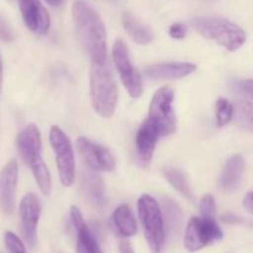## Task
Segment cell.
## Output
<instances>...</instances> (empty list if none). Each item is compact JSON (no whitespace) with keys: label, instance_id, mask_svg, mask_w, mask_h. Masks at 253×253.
Instances as JSON below:
<instances>
[{"label":"cell","instance_id":"27","mask_svg":"<svg viewBox=\"0 0 253 253\" xmlns=\"http://www.w3.org/2000/svg\"><path fill=\"white\" fill-rule=\"evenodd\" d=\"M200 216L215 217V199L211 194H207L200 200Z\"/></svg>","mask_w":253,"mask_h":253},{"label":"cell","instance_id":"13","mask_svg":"<svg viewBox=\"0 0 253 253\" xmlns=\"http://www.w3.org/2000/svg\"><path fill=\"white\" fill-rule=\"evenodd\" d=\"M19 167L11 160L0 170V208L6 215L12 214L15 208V193L17 187Z\"/></svg>","mask_w":253,"mask_h":253},{"label":"cell","instance_id":"31","mask_svg":"<svg viewBox=\"0 0 253 253\" xmlns=\"http://www.w3.org/2000/svg\"><path fill=\"white\" fill-rule=\"evenodd\" d=\"M221 219H222V221L229 222V224H239V222L242 221L241 217L237 216V215H234V214H226V215H224Z\"/></svg>","mask_w":253,"mask_h":253},{"label":"cell","instance_id":"23","mask_svg":"<svg viewBox=\"0 0 253 253\" xmlns=\"http://www.w3.org/2000/svg\"><path fill=\"white\" fill-rule=\"evenodd\" d=\"M241 127L252 131L253 127V105L250 99H237L234 105V116Z\"/></svg>","mask_w":253,"mask_h":253},{"label":"cell","instance_id":"5","mask_svg":"<svg viewBox=\"0 0 253 253\" xmlns=\"http://www.w3.org/2000/svg\"><path fill=\"white\" fill-rule=\"evenodd\" d=\"M137 211L151 251L152 253H162L166 241V231L160 204L150 194H143L137 202Z\"/></svg>","mask_w":253,"mask_h":253},{"label":"cell","instance_id":"6","mask_svg":"<svg viewBox=\"0 0 253 253\" xmlns=\"http://www.w3.org/2000/svg\"><path fill=\"white\" fill-rule=\"evenodd\" d=\"M173 100L174 91L170 86L158 89L151 100L147 121L158 131L161 137L172 135L177 127Z\"/></svg>","mask_w":253,"mask_h":253},{"label":"cell","instance_id":"9","mask_svg":"<svg viewBox=\"0 0 253 253\" xmlns=\"http://www.w3.org/2000/svg\"><path fill=\"white\" fill-rule=\"evenodd\" d=\"M113 58L116 69L119 72L121 82L125 86L128 95L133 99H137L142 95V77L140 72L131 63L128 49L125 42L118 40L113 47Z\"/></svg>","mask_w":253,"mask_h":253},{"label":"cell","instance_id":"4","mask_svg":"<svg viewBox=\"0 0 253 253\" xmlns=\"http://www.w3.org/2000/svg\"><path fill=\"white\" fill-rule=\"evenodd\" d=\"M192 25L205 39L215 41L217 44L235 52L241 48L247 36L244 29L235 22L220 16H199L192 20Z\"/></svg>","mask_w":253,"mask_h":253},{"label":"cell","instance_id":"26","mask_svg":"<svg viewBox=\"0 0 253 253\" xmlns=\"http://www.w3.org/2000/svg\"><path fill=\"white\" fill-rule=\"evenodd\" d=\"M4 244L6 246V250L9 253H26L24 242L20 240L19 236H16L12 232L6 231L4 235Z\"/></svg>","mask_w":253,"mask_h":253},{"label":"cell","instance_id":"32","mask_svg":"<svg viewBox=\"0 0 253 253\" xmlns=\"http://www.w3.org/2000/svg\"><path fill=\"white\" fill-rule=\"evenodd\" d=\"M120 253H133L130 244L126 241L120 242Z\"/></svg>","mask_w":253,"mask_h":253},{"label":"cell","instance_id":"35","mask_svg":"<svg viewBox=\"0 0 253 253\" xmlns=\"http://www.w3.org/2000/svg\"><path fill=\"white\" fill-rule=\"evenodd\" d=\"M109 1H116V0H109Z\"/></svg>","mask_w":253,"mask_h":253},{"label":"cell","instance_id":"7","mask_svg":"<svg viewBox=\"0 0 253 253\" xmlns=\"http://www.w3.org/2000/svg\"><path fill=\"white\" fill-rule=\"evenodd\" d=\"M49 143L56 156L59 180L64 187H71L76 180V157L71 140L59 126L49 130Z\"/></svg>","mask_w":253,"mask_h":253},{"label":"cell","instance_id":"10","mask_svg":"<svg viewBox=\"0 0 253 253\" xmlns=\"http://www.w3.org/2000/svg\"><path fill=\"white\" fill-rule=\"evenodd\" d=\"M76 146L83 162L93 172H111L115 169V158L113 153L103 145L81 136L77 140Z\"/></svg>","mask_w":253,"mask_h":253},{"label":"cell","instance_id":"28","mask_svg":"<svg viewBox=\"0 0 253 253\" xmlns=\"http://www.w3.org/2000/svg\"><path fill=\"white\" fill-rule=\"evenodd\" d=\"M15 35L10 25L7 24L6 20L0 16V41L2 42H11L14 41Z\"/></svg>","mask_w":253,"mask_h":253},{"label":"cell","instance_id":"24","mask_svg":"<svg viewBox=\"0 0 253 253\" xmlns=\"http://www.w3.org/2000/svg\"><path fill=\"white\" fill-rule=\"evenodd\" d=\"M215 115H216L217 126L222 127L227 125L234 116V105L225 98L217 99L215 104Z\"/></svg>","mask_w":253,"mask_h":253},{"label":"cell","instance_id":"33","mask_svg":"<svg viewBox=\"0 0 253 253\" xmlns=\"http://www.w3.org/2000/svg\"><path fill=\"white\" fill-rule=\"evenodd\" d=\"M44 1L51 5V6H61L66 0H44Z\"/></svg>","mask_w":253,"mask_h":253},{"label":"cell","instance_id":"34","mask_svg":"<svg viewBox=\"0 0 253 253\" xmlns=\"http://www.w3.org/2000/svg\"><path fill=\"white\" fill-rule=\"evenodd\" d=\"M1 86H2V61H1V57H0V91H1Z\"/></svg>","mask_w":253,"mask_h":253},{"label":"cell","instance_id":"19","mask_svg":"<svg viewBox=\"0 0 253 253\" xmlns=\"http://www.w3.org/2000/svg\"><path fill=\"white\" fill-rule=\"evenodd\" d=\"M81 185L84 197L88 199V202H90L95 207H103L105 193H104V183L100 175H98L93 170L83 172Z\"/></svg>","mask_w":253,"mask_h":253},{"label":"cell","instance_id":"12","mask_svg":"<svg viewBox=\"0 0 253 253\" xmlns=\"http://www.w3.org/2000/svg\"><path fill=\"white\" fill-rule=\"evenodd\" d=\"M25 25L37 35H46L51 26V17L40 0H19Z\"/></svg>","mask_w":253,"mask_h":253},{"label":"cell","instance_id":"18","mask_svg":"<svg viewBox=\"0 0 253 253\" xmlns=\"http://www.w3.org/2000/svg\"><path fill=\"white\" fill-rule=\"evenodd\" d=\"M111 225L116 234L123 237L135 236L137 232V222L130 207L126 204L119 205L111 215Z\"/></svg>","mask_w":253,"mask_h":253},{"label":"cell","instance_id":"30","mask_svg":"<svg viewBox=\"0 0 253 253\" xmlns=\"http://www.w3.org/2000/svg\"><path fill=\"white\" fill-rule=\"evenodd\" d=\"M242 205H244V208L247 210L249 214H252L253 211V193L252 192H249L246 195H245L244 200H242Z\"/></svg>","mask_w":253,"mask_h":253},{"label":"cell","instance_id":"15","mask_svg":"<svg viewBox=\"0 0 253 253\" xmlns=\"http://www.w3.org/2000/svg\"><path fill=\"white\" fill-rule=\"evenodd\" d=\"M71 219L77 231V253H103L95 236L83 219V214L77 207L71 208Z\"/></svg>","mask_w":253,"mask_h":253},{"label":"cell","instance_id":"8","mask_svg":"<svg viewBox=\"0 0 253 253\" xmlns=\"http://www.w3.org/2000/svg\"><path fill=\"white\" fill-rule=\"evenodd\" d=\"M224 232L215 217L193 216L188 221L184 234V246L189 252L200 251L204 247L220 241Z\"/></svg>","mask_w":253,"mask_h":253},{"label":"cell","instance_id":"21","mask_svg":"<svg viewBox=\"0 0 253 253\" xmlns=\"http://www.w3.org/2000/svg\"><path fill=\"white\" fill-rule=\"evenodd\" d=\"M123 26L128 36L138 44H148L153 40L152 30L136 19L130 12L123 14Z\"/></svg>","mask_w":253,"mask_h":253},{"label":"cell","instance_id":"22","mask_svg":"<svg viewBox=\"0 0 253 253\" xmlns=\"http://www.w3.org/2000/svg\"><path fill=\"white\" fill-rule=\"evenodd\" d=\"M163 174H165V178L168 180V183L178 193H180L183 197L187 198L188 200L194 199V194H193V189L190 187L189 180L180 170L175 169V168L167 167L163 169Z\"/></svg>","mask_w":253,"mask_h":253},{"label":"cell","instance_id":"25","mask_svg":"<svg viewBox=\"0 0 253 253\" xmlns=\"http://www.w3.org/2000/svg\"><path fill=\"white\" fill-rule=\"evenodd\" d=\"M253 83L251 79H235L230 83V89L234 94L239 95V99H252Z\"/></svg>","mask_w":253,"mask_h":253},{"label":"cell","instance_id":"20","mask_svg":"<svg viewBox=\"0 0 253 253\" xmlns=\"http://www.w3.org/2000/svg\"><path fill=\"white\" fill-rule=\"evenodd\" d=\"M160 207L165 222V231L169 235H177L182 229L183 222V210L180 205L172 198L163 197Z\"/></svg>","mask_w":253,"mask_h":253},{"label":"cell","instance_id":"17","mask_svg":"<svg viewBox=\"0 0 253 253\" xmlns=\"http://www.w3.org/2000/svg\"><path fill=\"white\" fill-rule=\"evenodd\" d=\"M245 167H246V161H245L244 156H231L226 161L221 170L219 178V187L225 192H232V190L237 189L242 180Z\"/></svg>","mask_w":253,"mask_h":253},{"label":"cell","instance_id":"29","mask_svg":"<svg viewBox=\"0 0 253 253\" xmlns=\"http://www.w3.org/2000/svg\"><path fill=\"white\" fill-rule=\"evenodd\" d=\"M168 34L172 39L174 40H183L185 39L188 34V29L185 25L180 24V22H175V24L170 25L169 29H168Z\"/></svg>","mask_w":253,"mask_h":253},{"label":"cell","instance_id":"14","mask_svg":"<svg viewBox=\"0 0 253 253\" xmlns=\"http://www.w3.org/2000/svg\"><path fill=\"white\" fill-rule=\"evenodd\" d=\"M160 137L158 131L147 120L143 121L142 125L138 127L135 140L136 155H137V160L142 167L147 168L152 162L156 145H157Z\"/></svg>","mask_w":253,"mask_h":253},{"label":"cell","instance_id":"16","mask_svg":"<svg viewBox=\"0 0 253 253\" xmlns=\"http://www.w3.org/2000/svg\"><path fill=\"white\" fill-rule=\"evenodd\" d=\"M197 66L188 62H166L147 67L145 69V76L155 81L163 79H180L195 72Z\"/></svg>","mask_w":253,"mask_h":253},{"label":"cell","instance_id":"1","mask_svg":"<svg viewBox=\"0 0 253 253\" xmlns=\"http://www.w3.org/2000/svg\"><path fill=\"white\" fill-rule=\"evenodd\" d=\"M72 16L77 36L93 64L108 62L106 30L100 15L89 2L77 0L72 5Z\"/></svg>","mask_w":253,"mask_h":253},{"label":"cell","instance_id":"3","mask_svg":"<svg viewBox=\"0 0 253 253\" xmlns=\"http://www.w3.org/2000/svg\"><path fill=\"white\" fill-rule=\"evenodd\" d=\"M118 85L109 63L93 64L90 68L91 105L99 116L109 119L118 105Z\"/></svg>","mask_w":253,"mask_h":253},{"label":"cell","instance_id":"2","mask_svg":"<svg viewBox=\"0 0 253 253\" xmlns=\"http://www.w3.org/2000/svg\"><path fill=\"white\" fill-rule=\"evenodd\" d=\"M16 143L22 161L31 169L39 188L46 197H48L52 189L51 173L42 160V141L39 127L35 124H30L22 128L17 136Z\"/></svg>","mask_w":253,"mask_h":253},{"label":"cell","instance_id":"11","mask_svg":"<svg viewBox=\"0 0 253 253\" xmlns=\"http://www.w3.org/2000/svg\"><path fill=\"white\" fill-rule=\"evenodd\" d=\"M21 231L25 240L31 247L36 244L37 225L41 216V203L34 193H29L21 199L19 208Z\"/></svg>","mask_w":253,"mask_h":253}]
</instances>
